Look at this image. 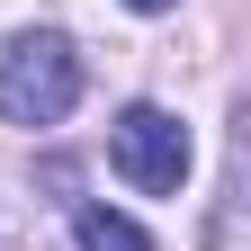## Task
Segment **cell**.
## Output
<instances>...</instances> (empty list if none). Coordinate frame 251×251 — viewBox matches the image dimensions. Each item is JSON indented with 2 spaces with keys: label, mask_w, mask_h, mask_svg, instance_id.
<instances>
[{
  "label": "cell",
  "mask_w": 251,
  "mask_h": 251,
  "mask_svg": "<svg viewBox=\"0 0 251 251\" xmlns=\"http://www.w3.org/2000/svg\"><path fill=\"white\" fill-rule=\"evenodd\" d=\"M72 233H81V251H152L135 215H117V206H99V198L72 206Z\"/></svg>",
  "instance_id": "3957f363"
},
{
  "label": "cell",
  "mask_w": 251,
  "mask_h": 251,
  "mask_svg": "<svg viewBox=\"0 0 251 251\" xmlns=\"http://www.w3.org/2000/svg\"><path fill=\"white\" fill-rule=\"evenodd\" d=\"M72 99H81V54H72V36H54V27L9 36V54H0V117H9V126H63Z\"/></svg>",
  "instance_id": "6da1fadb"
},
{
  "label": "cell",
  "mask_w": 251,
  "mask_h": 251,
  "mask_svg": "<svg viewBox=\"0 0 251 251\" xmlns=\"http://www.w3.org/2000/svg\"><path fill=\"white\" fill-rule=\"evenodd\" d=\"M108 162L126 188H144V198H171V188L188 179V126L171 108H126L108 126Z\"/></svg>",
  "instance_id": "7a4b0ae2"
},
{
  "label": "cell",
  "mask_w": 251,
  "mask_h": 251,
  "mask_svg": "<svg viewBox=\"0 0 251 251\" xmlns=\"http://www.w3.org/2000/svg\"><path fill=\"white\" fill-rule=\"evenodd\" d=\"M126 9H171V0H126Z\"/></svg>",
  "instance_id": "277c9868"
}]
</instances>
